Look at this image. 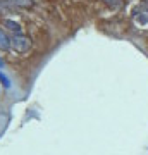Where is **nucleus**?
<instances>
[{
    "label": "nucleus",
    "mask_w": 148,
    "mask_h": 155,
    "mask_svg": "<svg viewBox=\"0 0 148 155\" xmlns=\"http://www.w3.org/2000/svg\"><path fill=\"white\" fill-rule=\"evenodd\" d=\"M11 47L17 52H28L31 47V40L22 33H14V36H11Z\"/></svg>",
    "instance_id": "obj_1"
},
{
    "label": "nucleus",
    "mask_w": 148,
    "mask_h": 155,
    "mask_svg": "<svg viewBox=\"0 0 148 155\" xmlns=\"http://www.w3.org/2000/svg\"><path fill=\"white\" fill-rule=\"evenodd\" d=\"M14 9H16V5L11 0H0V16H4L7 12H12Z\"/></svg>",
    "instance_id": "obj_2"
},
{
    "label": "nucleus",
    "mask_w": 148,
    "mask_h": 155,
    "mask_svg": "<svg viewBox=\"0 0 148 155\" xmlns=\"http://www.w3.org/2000/svg\"><path fill=\"white\" fill-rule=\"evenodd\" d=\"M4 26H5L7 29L14 31V33H21V24L16 22V21H12V19H5V21H4Z\"/></svg>",
    "instance_id": "obj_3"
},
{
    "label": "nucleus",
    "mask_w": 148,
    "mask_h": 155,
    "mask_svg": "<svg viewBox=\"0 0 148 155\" xmlns=\"http://www.w3.org/2000/svg\"><path fill=\"white\" fill-rule=\"evenodd\" d=\"M0 48L2 50H9L11 48V38H9L2 29H0Z\"/></svg>",
    "instance_id": "obj_4"
},
{
    "label": "nucleus",
    "mask_w": 148,
    "mask_h": 155,
    "mask_svg": "<svg viewBox=\"0 0 148 155\" xmlns=\"http://www.w3.org/2000/svg\"><path fill=\"white\" fill-rule=\"evenodd\" d=\"M16 7H33V0H11Z\"/></svg>",
    "instance_id": "obj_5"
},
{
    "label": "nucleus",
    "mask_w": 148,
    "mask_h": 155,
    "mask_svg": "<svg viewBox=\"0 0 148 155\" xmlns=\"http://www.w3.org/2000/svg\"><path fill=\"white\" fill-rule=\"evenodd\" d=\"M0 83L4 84V88H11V81L7 79L5 74H2V71H0Z\"/></svg>",
    "instance_id": "obj_6"
},
{
    "label": "nucleus",
    "mask_w": 148,
    "mask_h": 155,
    "mask_svg": "<svg viewBox=\"0 0 148 155\" xmlns=\"http://www.w3.org/2000/svg\"><path fill=\"white\" fill-rule=\"evenodd\" d=\"M0 67H4V62H2V59H0Z\"/></svg>",
    "instance_id": "obj_7"
},
{
    "label": "nucleus",
    "mask_w": 148,
    "mask_h": 155,
    "mask_svg": "<svg viewBox=\"0 0 148 155\" xmlns=\"http://www.w3.org/2000/svg\"><path fill=\"white\" fill-rule=\"evenodd\" d=\"M145 2H148V0H145Z\"/></svg>",
    "instance_id": "obj_8"
}]
</instances>
